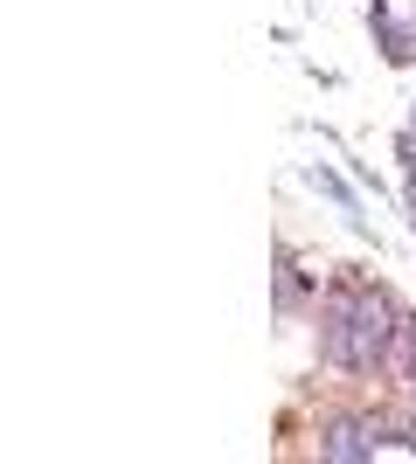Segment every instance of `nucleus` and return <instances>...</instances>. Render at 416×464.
<instances>
[{
	"label": "nucleus",
	"instance_id": "obj_1",
	"mask_svg": "<svg viewBox=\"0 0 416 464\" xmlns=\"http://www.w3.org/2000/svg\"><path fill=\"white\" fill-rule=\"evenodd\" d=\"M382 319H389V312H382L375 298H354V305L340 312V326H334V353L340 361H368V353L382 347V333H389Z\"/></svg>",
	"mask_w": 416,
	"mask_h": 464
}]
</instances>
